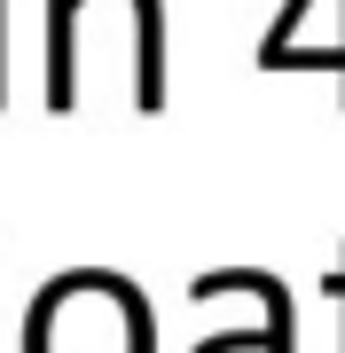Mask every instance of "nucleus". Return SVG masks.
I'll return each instance as SVG.
<instances>
[{
	"label": "nucleus",
	"mask_w": 345,
	"mask_h": 353,
	"mask_svg": "<svg viewBox=\"0 0 345 353\" xmlns=\"http://www.w3.org/2000/svg\"><path fill=\"white\" fill-rule=\"evenodd\" d=\"M24 353H149V306L118 275H63L39 290Z\"/></svg>",
	"instance_id": "nucleus-1"
},
{
	"label": "nucleus",
	"mask_w": 345,
	"mask_h": 353,
	"mask_svg": "<svg viewBox=\"0 0 345 353\" xmlns=\"http://www.w3.org/2000/svg\"><path fill=\"white\" fill-rule=\"evenodd\" d=\"M337 290H345V275H337Z\"/></svg>",
	"instance_id": "nucleus-2"
}]
</instances>
